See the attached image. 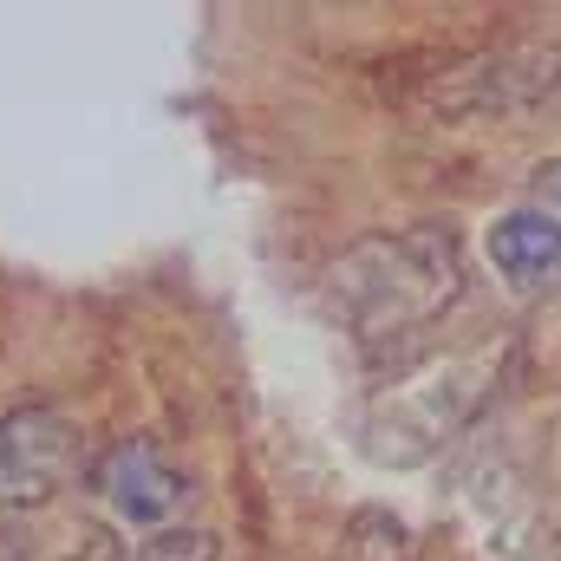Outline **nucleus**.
Listing matches in <instances>:
<instances>
[{
	"label": "nucleus",
	"instance_id": "obj_5",
	"mask_svg": "<svg viewBox=\"0 0 561 561\" xmlns=\"http://www.w3.org/2000/svg\"><path fill=\"white\" fill-rule=\"evenodd\" d=\"M99 490H105V503L125 516V523H138L150 536H163V529H183V516H190V477L157 450V444H144V437H125V444H112L105 457H99Z\"/></svg>",
	"mask_w": 561,
	"mask_h": 561
},
{
	"label": "nucleus",
	"instance_id": "obj_6",
	"mask_svg": "<svg viewBox=\"0 0 561 561\" xmlns=\"http://www.w3.org/2000/svg\"><path fill=\"white\" fill-rule=\"evenodd\" d=\"M490 262H496V275L516 280V287L556 275L561 268V222L549 209H536V203L496 216V229H490Z\"/></svg>",
	"mask_w": 561,
	"mask_h": 561
},
{
	"label": "nucleus",
	"instance_id": "obj_10",
	"mask_svg": "<svg viewBox=\"0 0 561 561\" xmlns=\"http://www.w3.org/2000/svg\"><path fill=\"white\" fill-rule=\"evenodd\" d=\"M0 561H33V556H26V542H20V536H0Z\"/></svg>",
	"mask_w": 561,
	"mask_h": 561
},
{
	"label": "nucleus",
	"instance_id": "obj_8",
	"mask_svg": "<svg viewBox=\"0 0 561 561\" xmlns=\"http://www.w3.org/2000/svg\"><path fill=\"white\" fill-rule=\"evenodd\" d=\"M53 561H125V556H118V542H112L105 523H85V529H72V542H66Z\"/></svg>",
	"mask_w": 561,
	"mask_h": 561
},
{
	"label": "nucleus",
	"instance_id": "obj_9",
	"mask_svg": "<svg viewBox=\"0 0 561 561\" xmlns=\"http://www.w3.org/2000/svg\"><path fill=\"white\" fill-rule=\"evenodd\" d=\"M529 196H536V209H549L561 222V157H549V163L529 170Z\"/></svg>",
	"mask_w": 561,
	"mask_h": 561
},
{
	"label": "nucleus",
	"instance_id": "obj_1",
	"mask_svg": "<svg viewBox=\"0 0 561 561\" xmlns=\"http://www.w3.org/2000/svg\"><path fill=\"white\" fill-rule=\"evenodd\" d=\"M457 287H463L457 222H412V229H379L346 255H333L320 275V307L340 333L379 346L431 327L457 300Z\"/></svg>",
	"mask_w": 561,
	"mask_h": 561
},
{
	"label": "nucleus",
	"instance_id": "obj_7",
	"mask_svg": "<svg viewBox=\"0 0 561 561\" xmlns=\"http://www.w3.org/2000/svg\"><path fill=\"white\" fill-rule=\"evenodd\" d=\"M125 561H216V536L209 529H163V536H144Z\"/></svg>",
	"mask_w": 561,
	"mask_h": 561
},
{
	"label": "nucleus",
	"instance_id": "obj_4",
	"mask_svg": "<svg viewBox=\"0 0 561 561\" xmlns=\"http://www.w3.org/2000/svg\"><path fill=\"white\" fill-rule=\"evenodd\" d=\"M561 99V53L556 46H510V53H483L470 59L457 79L437 85L444 112H477V118H503V112H536Z\"/></svg>",
	"mask_w": 561,
	"mask_h": 561
},
{
	"label": "nucleus",
	"instance_id": "obj_2",
	"mask_svg": "<svg viewBox=\"0 0 561 561\" xmlns=\"http://www.w3.org/2000/svg\"><path fill=\"white\" fill-rule=\"evenodd\" d=\"M503 366H510V346H477V353H450V359H431L419 373H405L366 412V450L392 470H412L424 457H437L496 399Z\"/></svg>",
	"mask_w": 561,
	"mask_h": 561
},
{
	"label": "nucleus",
	"instance_id": "obj_3",
	"mask_svg": "<svg viewBox=\"0 0 561 561\" xmlns=\"http://www.w3.org/2000/svg\"><path fill=\"white\" fill-rule=\"evenodd\" d=\"M85 419L66 405H13L0 412V523H20L66 496L85 477Z\"/></svg>",
	"mask_w": 561,
	"mask_h": 561
}]
</instances>
